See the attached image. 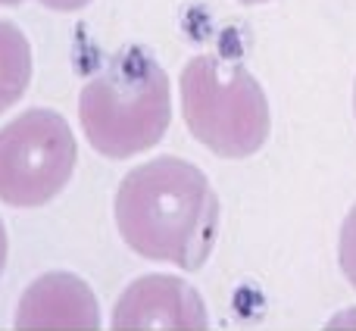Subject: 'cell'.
Instances as JSON below:
<instances>
[{
    "label": "cell",
    "mask_w": 356,
    "mask_h": 331,
    "mask_svg": "<svg viewBox=\"0 0 356 331\" xmlns=\"http://www.w3.org/2000/svg\"><path fill=\"white\" fill-rule=\"evenodd\" d=\"M116 225L135 253L178 269H200L219 232V197L200 169L178 156H156L122 178Z\"/></svg>",
    "instance_id": "obj_1"
},
{
    "label": "cell",
    "mask_w": 356,
    "mask_h": 331,
    "mask_svg": "<svg viewBox=\"0 0 356 331\" xmlns=\"http://www.w3.org/2000/svg\"><path fill=\"white\" fill-rule=\"evenodd\" d=\"M79 119L91 147L110 160L150 150L172 119L169 75L147 50H119L81 88Z\"/></svg>",
    "instance_id": "obj_2"
},
{
    "label": "cell",
    "mask_w": 356,
    "mask_h": 331,
    "mask_svg": "<svg viewBox=\"0 0 356 331\" xmlns=\"http://www.w3.org/2000/svg\"><path fill=\"white\" fill-rule=\"evenodd\" d=\"M181 110L188 131L225 160L253 156L272 129L269 100L241 63L200 54L181 69Z\"/></svg>",
    "instance_id": "obj_3"
},
{
    "label": "cell",
    "mask_w": 356,
    "mask_h": 331,
    "mask_svg": "<svg viewBox=\"0 0 356 331\" xmlns=\"http://www.w3.org/2000/svg\"><path fill=\"white\" fill-rule=\"evenodd\" d=\"M75 138L54 110H25L0 129V200L10 207H44L69 184Z\"/></svg>",
    "instance_id": "obj_4"
},
{
    "label": "cell",
    "mask_w": 356,
    "mask_h": 331,
    "mask_svg": "<svg viewBox=\"0 0 356 331\" xmlns=\"http://www.w3.org/2000/svg\"><path fill=\"white\" fill-rule=\"evenodd\" d=\"M113 331H207L200 294L175 275H144L125 288L113 309Z\"/></svg>",
    "instance_id": "obj_5"
},
{
    "label": "cell",
    "mask_w": 356,
    "mask_h": 331,
    "mask_svg": "<svg viewBox=\"0 0 356 331\" xmlns=\"http://www.w3.org/2000/svg\"><path fill=\"white\" fill-rule=\"evenodd\" d=\"M94 291L69 272H47L29 284L16 309V331H97Z\"/></svg>",
    "instance_id": "obj_6"
},
{
    "label": "cell",
    "mask_w": 356,
    "mask_h": 331,
    "mask_svg": "<svg viewBox=\"0 0 356 331\" xmlns=\"http://www.w3.org/2000/svg\"><path fill=\"white\" fill-rule=\"evenodd\" d=\"M31 79V47L10 22H0V113H6L25 94Z\"/></svg>",
    "instance_id": "obj_7"
},
{
    "label": "cell",
    "mask_w": 356,
    "mask_h": 331,
    "mask_svg": "<svg viewBox=\"0 0 356 331\" xmlns=\"http://www.w3.org/2000/svg\"><path fill=\"white\" fill-rule=\"evenodd\" d=\"M338 259H341V269H344L347 282H350L353 288H356V203H353L350 213H347L344 225H341Z\"/></svg>",
    "instance_id": "obj_8"
},
{
    "label": "cell",
    "mask_w": 356,
    "mask_h": 331,
    "mask_svg": "<svg viewBox=\"0 0 356 331\" xmlns=\"http://www.w3.org/2000/svg\"><path fill=\"white\" fill-rule=\"evenodd\" d=\"M47 10H60V13H69V10H81V6H88L91 0H41Z\"/></svg>",
    "instance_id": "obj_9"
},
{
    "label": "cell",
    "mask_w": 356,
    "mask_h": 331,
    "mask_svg": "<svg viewBox=\"0 0 356 331\" xmlns=\"http://www.w3.org/2000/svg\"><path fill=\"white\" fill-rule=\"evenodd\" d=\"M6 263V232H3V222H0V272H3Z\"/></svg>",
    "instance_id": "obj_10"
},
{
    "label": "cell",
    "mask_w": 356,
    "mask_h": 331,
    "mask_svg": "<svg viewBox=\"0 0 356 331\" xmlns=\"http://www.w3.org/2000/svg\"><path fill=\"white\" fill-rule=\"evenodd\" d=\"M238 3H269V0H238Z\"/></svg>",
    "instance_id": "obj_11"
},
{
    "label": "cell",
    "mask_w": 356,
    "mask_h": 331,
    "mask_svg": "<svg viewBox=\"0 0 356 331\" xmlns=\"http://www.w3.org/2000/svg\"><path fill=\"white\" fill-rule=\"evenodd\" d=\"M0 3H22V0H0Z\"/></svg>",
    "instance_id": "obj_12"
},
{
    "label": "cell",
    "mask_w": 356,
    "mask_h": 331,
    "mask_svg": "<svg viewBox=\"0 0 356 331\" xmlns=\"http://www.w3.org/2000/svg\"><path fill=\"white\" fill-rule=\"evenodd\" d=\"M353 110H356V85H353Z\"/></svg>",
    "instance_id": "obj_13"
}]
</instances>
